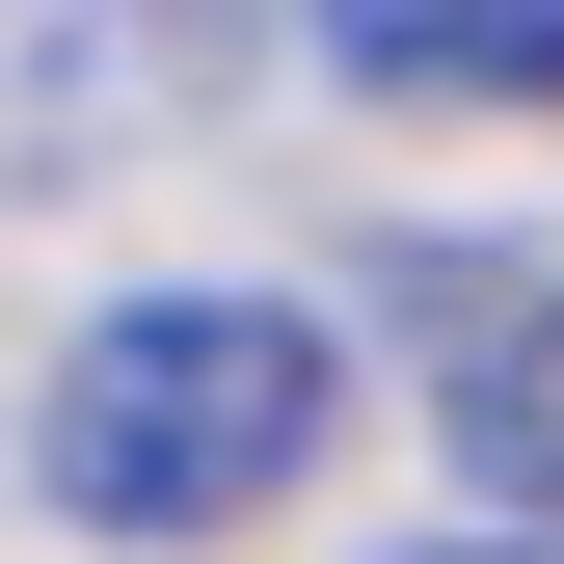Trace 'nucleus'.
<instances>
[{"instance_id":"4","label":"nucleus","mask_w":564,"mask_h":564,"mask_svg":"<svg viewBox=\"0 0 564 564\" xmlns=\"http://www.w3.org/2000/svg\"><path fill=\"white\" fill-rule=\"evenodd\" d=\"M323 28V82H377V108H511L564 82V0H296Z\"/></svg>"},{"instance_id":"3","label":"nucleus","mask_w":564,"mask_h":564,"mask_svg":"<svg viewBox=\"0 0 564 564\" xmlns=\"http://www.w3.org/2000/svg\"><path fill=\"white\" fill-rule=\"evenodd\" d=\"M431 431L484 538H564V242H431Z\"/></svg>"},{"instance_id":"5","label":"nucleus","mask_w":564,"mask_h":564,"mask_svg":"<svg viewBox=\"0 0 564 564\" xmlns=\"http://www.w3.org/2000/svg\"><path fill=\"white\" fill-rule=\"evenodd\" d=\"M431 564H564V538H431Z\"/></svg>"},{"instance_id":"2","label":"nucleus","mask_w":564,"mask_h":564,"mask_svg":"<svg viewBox=\"0 0 564 564\" xmlns=\"http://www.w3.org/2000/svg\"><path fill=\"white\" fill-rule=\"evenodd\" d=\"M242 82V0H0V188H82Z\"/></svg>"},{"instance_id":"1","label":"nucleus","mask_w":564,"mask_h":564,"mask_svg":"<svg viewBox=\"0 0 564 564\" xmlns=\"http://www.w3.org/2000/svg\"><path fill=\"white\" fill-rule=\"evenodd\" d=\"M323 431H349V323L323 296H108L82 349L28 377V484L82 538H242L269 484H323Z\"/></svg>"}]
</instances>
